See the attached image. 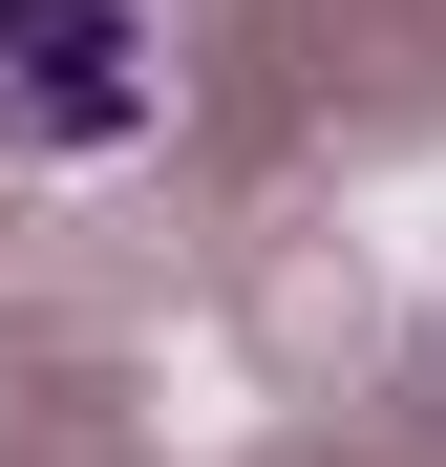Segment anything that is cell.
<instances>
[{"label": "cell", "instance_id": "1", "mask_svg": "<svg viewBox=\"0 0 446 467\" xmlns=\"http://www.w3.org/2000/svg\"><path fill=\"white\" fill-rule=\"evenodd\" d=\"M149 107H171L149 0H0V149H128Z\"/></svg>", "mask_w": 446, "mask_h": 467}]
</instances>
